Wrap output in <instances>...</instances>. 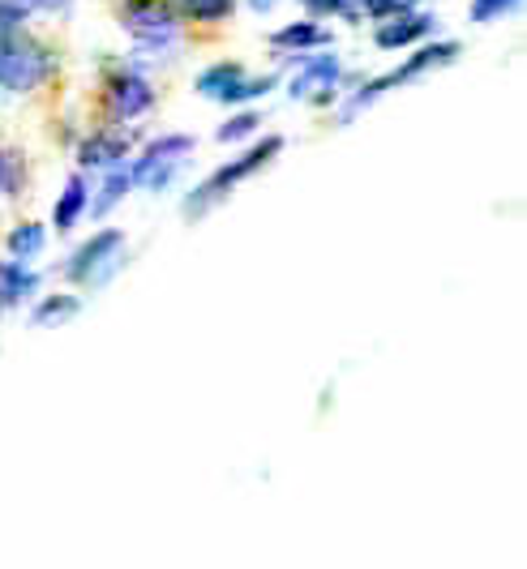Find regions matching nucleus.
<instances>
[{"label":"nucleus","instance_id":"aec40b11","mask_svg":"<svg viewBox=\"0 0 527 569\" xmlns=\"http://www.w3.org/2000/svg\"><path fill=\"white\" fill-rule=\"evenodd\" d=\"M258 124H262V120H258V112H240V116H232V120H228V124H223L215 138H219V142H240V138H249Z\"/></svg>","mask_w":527,"mask_h":569},{"label":"nucleus","instance_id":"0eeeda50","mask_svg":"<svg viewBox=\"0 0 527 569\" xmlns=\"http://www.w3.org/2000/svg\"><path fill=\"white\" fill-rule=\"evenodd\" d=\"M120 22L142 48H163V43H172L176 34V13L159 0H129L120 9Z\"/></svg>","mask_w":527,"mask_h":569},{"label":"nucleus","instance_id":"f3484780","mask_svg":"<svg viewBox=\"0 0 527 569\" xmlns=\"http://www.w3.org/2000/svg\"><path fill=\"white\" fill-rule=\"evenodd\" d=\"M22 184V154L18 150H0V193L13 198Z\"/></svg>","mask_w":527,"mask_h":569},{"label":"nucleus","instance_id":"2eb2a0df","mask_svg":"<svg viewBox=\"0 0 527 569\" xmlns=\"http://www.w3.org/2000/svg\"><path fill=\"white\" fill-rule=\"evenodd\" d=\"M43 228L39 223H22V228L9 236V253L18 257V261H30V257H39L43 253Z\"/></svg>","mask_w":527,"mask_h":569},{"label":"nucleus","instance_id":"9b49d317","mask_svg":"<svg viewBox=\"0 0 527 569\" xmlns=\"http://www.w3.org/2000/svg\"><path fill=\"white\" fill-rule=\"evenodd\" d=\"M129 154V138L125 133H90L82 142V168H120Z\"/></svg>","mask_w":527,"mask_h":569},{"label":"nucleus","instance_id":"7ed1b4c3","mask_svg":"<svg viewBox=\"0 0 527 569\" xmlns=\"http://www.w3.org/2000/svg\"><path fill=\"white\" fill-rule=\"evenodd\" d=\"M459 57V43H434V48H420L416 57H408L399 69H390L386 78H374L369 86H360V94H351V103L344 108V120L360 112V108H369L374 99H381L390 86H404L411 78H420V73H429V69H441V64H450V60Z\"/></svg>","mask_w":527,"mask_h":569},{"label":"nucleus","instance_id":"5701e85b","mask_svg":"<svg viewBox=\"0 0 527 569\" xmlns=\"http://www.w3.org/2000/svg\"><path fill=\"white\" fill-rule=\"evenodd\" d=\"M416 0H365V9L374 13V18H390V13H408Z\"/></svg>","mask_w":527,"mask_h":569},{"label":"nucleus","instance_id":"4468645a","mask_svg":"<svg viewBox=\"0 0 527 569\" xmlns=\"http://www.w3.org/2000/svg\"><path fill=\"white\" fill-rule=\"evenodd\" d=\"M87 201H90L87 180H82V176H73V180L64 184V193H60L57 214H52V223H57V231H69V228H73V223L82 219V210H87Z\"/></svg>","mask_w":527,"mask_h":569},{"label":"nucleus","instance_id":"39448f33","mask_svg":"<svg viewBox=\"0 0 527 569\" xmlns=\"http://www.w3.org/2000/svg\"><path fill=\"white\" fill-rule=\"evenodd\" d=\"M193 154V138L185 133H168L159 142L147 146V154L129 168V184H142V189H163L172 180V171L180 168V159Z\"/></svg>","mask_w":527,"mask_h":569},{"label":"nucleus","instance_id":"6e6552de","mask_svg":"<svg viewBox=\"0 0 527 569\" xmlns=\"http://www.w3.org/2000/svg\"><path fill=\"white\" fill-rule=\"evenodd\" d=\"M339 86V60L335 57H305L300 60V73L292 78V99H318L326 103Z\"/></svg>","mask_w":527,"mask_h":569},{"label":"nucleus","instance_id":"423d86ee","mask_svg":"<svg viewBox=\"0 0 527 569\" xmlns=\"http://www.w3.org/2000/svg\"><path fill=\"white\" fill-rule=\"evenodd\" d=\"M275 86V78H249L240 64H210L202 78H198V94L215 99V103H245V99H258Z\"/></svg>","mask_w":527,"mask_h":569},{"label":"nucleus","instance_id":"f03ea898","mask_svg":"<svg viewBox=\"0 0 527 569\" xmlns=\"http://www.w3.org/2000/svg\"><path fill=\"white\" fill-rule=\"evenodd\" d=\"M52 78V52L27 34H0V86L4 90H34Z\"/></svg>","mask_w":527,"mask_h":569},{"label":"nucleus","instance_id":"4be33fe9","mask_svg":"<svg viewBox=\"0 0 527 569\" xmlns=\"http://www.w3.org/2000/svg\"><path fill=\"white\" fill-rule=\"evenodd\" d=\"M22 0H0V34H13L18 22H22Z\"/></svg>","mask_w":527,"mask_h":569},{"label":"nucleus","instance_id":"bb28decb","mask_svg":"<svg viewBox=\"0 0 527 569\" xmlns=\"http://www.w3.org/2000/svg\"><path fill=\"white\" fill-rule=\"evenodd\" d=\"M249 9H258V13H266V9H275V0H249Z\"/></svg>","mask_w":527,"mask_h":569},{"label":"nucleus","instance_id":"a878e982","mask_svg":"<svg viewBox=\"0 0 527 569\" xmlns=\"http://www.w3.org/2000/svg\"><path fill=\"white\" fill-rule=\"evenodd\" d=\"M300 4H305L309 13H326V0H300Z\"/></svg>","mask_w":527,"mask_h":569},{"label":"nucleus","instance_id":"dca6fc26","mask_svg":"<svg viewBox=\"0 0 527 569\" xmlns=\"http://www.w3.org/2000/svg\"><path fill=\"white\" fill-rule=\"evenodd\" d=\"M125 189H129V171L112 168V176H108V180H103V189H99V198L87 201L90 214H108V210H112V206L125 198Z\"/></svg>","mask_w":527,"mask_h":569},{"label":"nucleus","instance_id":"9d476101","mask_svg":"<svg viewBox=\"0 0 527 569\" xmlns=\"http://www.w3.org/2000/svg\"><path fill=\"white\" fill-rule=\"evenodd\" d=\"M434 18L429 13H390V22H381L378 27V48L386 52H395V48H408L416 39H425V34H434Z\"/></svg>","mask_w":527,"mask_h":569},{"label":"nucleus","instance_id":"ddd939ff","mask_svg":"<svg viewBox=\"0 0 527 569\" xmlns=\"http://www.w3.org/2000/svg\"><path fill=\"white\" fill-rule=\"evenodd\" d=\"M275 48H288V52H305V48H330V30H322L318 22H296V27L275 30L270 39Z\"/></svg>","mask_w":527,"mask_h":569},{"label":"nucleus","instance_id":"f8f14e48","mask_svg":"<svg viewBox=\"0 0 527 569\" xmlns=\"http://www.w3.org/2000/svg\"><path fill=\"white\" fill-rule=\"evenodd\" d=\"M39 287V274L30 270L27 261H0V305H18L22 296H34Z\"/></svg>","mask_w":527,"mask_h":569},{"label":"nucleus","instance_id":"20e7f679","mask_svg":"<svg viewBox=\"0 0 527 569\" xmlns=\"http://www.w3.org/2000/svg\"><path fill=\"white\" fill-rule=\"evenodd\" d=\"M120 266H125V231H99V236H90L87 244L73 253L64 274H69L73 283L99 287V283H108Z\"/></svg>","mask_w":527,"mask_h":569},{"label":"nucleus","instance_id":"412c9836","mask_svg":"<svg viewBox=\"0 0 527 569\" xmlns=\"http://www.w3.org/2000/svg\"><path fill=\"white\" fill-rule=\"evenodd\" d=\"M519 0H471V18L476 22H498L501 13H510Z\"/></svg>","mask_w":527,"mask_h":569},{"label":"nucleus","instance_id":"6ab92c4d","mask_svg":"<svg viewBox=\"0 0 527 569\" xmlns=\"http://www.w3.org/2000/svg\"><path fill=\"white\" fill-rule=\"evenodd\" d=\"M185 9L198 22H223L232 13V0H185Z\"/></svg>","mask_w":527,"mask_h":569},{"label":"nucleus","instance_id":"393cba45","mask_svg":"<svg viewBox=\"0 0 527 569\" xmlns=\"http://www.w3.org/2000/svg\"><path fill=\"white\" fill-rule=\"evenodd\" d=\"M22 9H39V13H60V9H69V0H22Z\"/></svg>","mask_w":527,"mask_h":569},{"label":"nucleus","instance_id":"f257e3e1","mask_svg":"<svg viewBox=\"0 0 527 569\" xmlns=\"http://www.w3.org/2000/svg\"><path fill=\"white\" fill-rule=\"evenodd\" d=\"M279 150H284V138H275V133H270V138H262V142L253 146V150H245L240 159L223 163V168L215 171V176H206L202 184H198V189L185 198V214H189V219H202L210 206H219V201L228 198V193H232L240 180H249V176H253L258 168H266V163H270Z\"/></svg>","mask_w":527,"mask_h":569},{"label":"nucleus","instance_id":"a211bd4d","mask_svg":"<svg viewBox=\"0 0 527 569\" xmlns=\"http://www.w3.org/2000/svg\"><path fill=\"white\" fill-rule=\"evenodd\" d=\"M78 313V296H57V300H43L39 309H34V321L39 326H48V321H64V317Z\"/></svg>","mask_w":527,"mask_h":569},{"label":"nucleus","instance_id":"b1692460","mask_svg":"<svg viewBox=\"0 0 527 569\" xmlns=\"http://www.w3.org/2000/svg\"><path fill=\"white\" fill-rule=\"evenodd\" d=\"M326 13H339V18H360L365 13V0H326Z\"/></svg>","mask_w":527,"mask_h":569},{"label":"nucleus","instance_id":"1a4fd4ad","mask_svg":"<svg viewBox=\"0 0 527 569\" xmlns=\"http://www.w3.org/2000/svg\"><path fill=\"white\" fill-rule=\"evenodd\" d=\"M108 103H112V112L125 116V120H133V116H142L155 103V90L142 73H133V69H125L117 73L112 82H108Z\"/></svg>","mask_w":527,"mask_h":569}]
</instances>
